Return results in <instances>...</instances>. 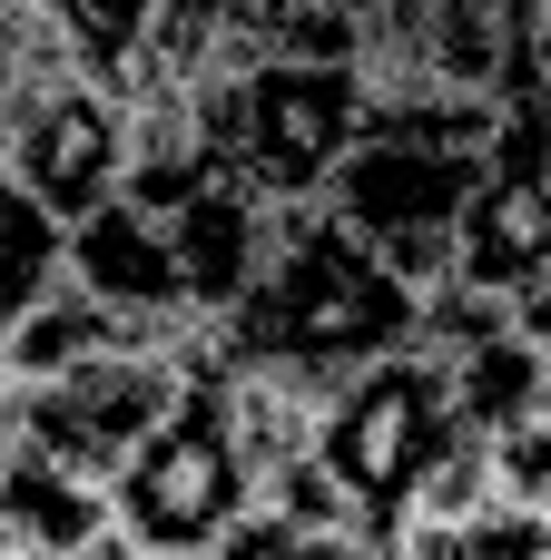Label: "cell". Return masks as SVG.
Returning a JSON list of instances; mask_svg holds the SVG:
<instances>
[{
	"mask_svg": "<svg viewBox=\"0 0 551 560\" xmlns=\"http://www.w3.org/2000/svg\"><path fill=\"white\" fill-rule=\"evenodd\" d=\"M256 512H276V522H306V532H365V522H355V502L335 492V472H325L315 453L276 463V472L256 482Z\"/></svg>",
	"mask_w": 551,
	"mask_h": 560,
	"instance_id": "16",
	"label": "cell"
},
{
	"mask_svg": "<svg viewBox=\"0 0 551 560\" xmlns=\"http://www.w3.org/2000/svg\"><path fill=\"white\" fill-rule=\"evenodd\" d=\"M483 10H503L513 30H532V20H542V0H483Z\"/></svg>",
	"mask_w": 551,
	"mask_h": 560,
	"instance_id": "18",
	"label": "cell"
},
{
	"mask_svg": "<svg viewBox=\"0 0 551 560\" xmlns=\"http://www.w3.org/2000/svg\"><path fill=\"white\" fill-rule=\"evenodd\" d=\"M256 512V472L237 453V423H227V384H177L168 423L118 463L108 482V522L118 541L158 560H207L237 522Z\"/></svg>",
	"mask_w": 551,
	"mask_h": 560,
	"instance_id": "3",
	"label": "cell"
},
{
	"mask_svg": "<svg viewBox=\"0 0 551 560\" xmlns=\"http://www.w3.org/2000/svg\"><path fill=\"white\" fill-rule=\"evenodd\" d=\"M444 364V394H454V423L463 433H513V423H542L551 413V354L503 315L493 335L434 354Z\"/></svg>",
	"mask_w": 551,
	"mask_h": 560,
	"instance_id": "10",
	"label": "cell"
},
{
	"mask_svg": "<svg viewBox=\"0 0 551 560\" xmlns=\"http://www.w3.org/2000/svg\"><path fill=\"white\" fill-rule=\"evenodd\" d=\"M207 560H394L375 532H306V522H276V512H246Z\"/></svg>",
	"mask_w": 551,
	"mask_h": 560,
	"instance_id": "15",
	"label": "cell"
},
{
	"mask_svg": "<svg viewBox=\"0 0 551 560\" xmlns=\"http://www.w3.org/2000/svg\"><path fill=\"white\" fill-rule=\"evenodd\" d=\"M542 512H551V492H542Z\"/></svg>",
	"mask_w": 551,
	"mask_h": 560,
	"instance_id": "20",
	"label": "cell"
},
{
	"mask_svg": "<svg viewBox=\"0 0 551 560\" xmlns=\"http://www.w3.org/2000/svg\"><path fill=\"white\" fill-rule=\"evenodd\" d=\"M177 404V354L158 345H108L69 374H39V384H10L0 394V433L39 443L49 463L89 472V482H118V463L168 423Z\"/></svg>",
	"mask_w": 551,
	"mask_h": 560,
	"instance_id": "5",
	"label": "cell"
},
{
	"mask_svg": "<svg viewBox=\"0 0 551 560\" xmlns=\"http://www.w3.org/2000/svg\"><path fill=\"white\" fill-rule=\"evenodd\" d=\"M59 276H69V226H59L30 187L0 167V335H10V325H20Z\"/></svg>",
	"mask_w": 551,
	"mask_h": 560,
	"instance_id": "12",
	"label": "cell"
},
{
	"mask_svg": "<svg viewBox=\"0 0 551 560\" xmlns=\"http://www.w3.org/2000/svg\"><path fill=\"white\" fill-rule=\"evenodd\" d=\"M355 138H365V69L355 59H256V69H237L227 177H246L256 197H276V207L315 197Z\"/></svg>",
	"mask_w": 551,
	"mask_h": 560,
	"instance_id": "6",
	"label": "cell"
},
{
	"mask_svg": "<svg viewBox=\"0 0 551 560\" xmlns=\"http://www.w3.org/2000/svg\"><path fill=\"white\" fill-rule=\"evenodd\" d=\"M69 276H79L138 345H158V354L197 325V305H187V266H177V236H168V207H138L128 187L69 226Z\"/></svg>",
	"mask_w": 551,
	"mask_h": 560,
	"instance_id": "8",
	"label": "cell"
},
{
	"mask_svg": "<svg viewBox=\"0 0 551 560\" xmlns=\"http://www.w3.org/2000/svg\"><path fill=\"white\" fill-rule=\"evenodd\" d=\"M108 482L49 463L39 443L0 433V551L20 560H79L89 541H108Z\"/></svg>",
	"mask_w": 551,
	"mask_h": 560,
	"instance_id": "9",
	"label": "cell"
},
{
	"mask_svg": "<svg viewBox=\"0 0 551 560\" xmlns=\"http://www.w3.org/2000/svg\"><path fill=\"white\" fill-rule=\"evenodd\" d=\"M414 315H424V295H414L365 236H345V226L325 217V197H286V207H276V256H266V276H256L246 305L217 315V325H227L237 364H276V374H296L306 394H335L355 364L414 345Z\"/></svg>",
	"mask_w": 551,
	"mask_h": 560,
	"instance_id": "1",
	"label": "cell"
},
{
	"mask_svg": "<svg viewBox=\"0 0 551 560\" xmlns=\"http://www.w3.org/2000/svg\"><path fill=\"white\" fill-rule=\"evenodd\" d=\"M454 433H463V423H454L444 364H434L424 345H394V354L355 364V374L325 394V413H315V463L335 472V492L355 502V522L394 551V532H404V512H414V492H424V472H434V453H444Z\"/></svg>",
	"mask_w": 551,
	"mask_h": 560,
	"instance_id": "2",
	"label": "cell"
},
{
	"mask_svg": "<svg viewBox=\"0 0 551 560\" xmlns=\"http://www.w3.org/2000/svg\"><path fill=\"white\" fill-rule=\"evenodd\" d=\"M0 167H10L59 226H79L89 207H108V197L128 187V108H118V89H108V79H59V89H39V98L10 118Z\"/></svg>",
	"mask_w": 551,
	"mask_h": 560,
	"instance_id": "7",
	"label": "cell"
},
{
	"mask_svg": "<svg viewBox=\"0 0 551 560\" xmlns=\"http://www.w3.org/2000/svg\"><path fill=\"white\" fill-rule=\"evenodd\" d=\"M473 187H483V148H454V138H424V128H365L315 197L414 295H434L454 276V226H463Z\"/></svg>",
	"mask_w": 551,
	"mask_h": 560,
	"instance_id": "4",
	"label": "cell"
},
{
	"mask_svg": "<svg viewBox=\"0 0 551 560\" xmlns=\"http://www.w3.org/2000/svg\"><path fill=\"white\" fill-rule=\"evenodd\" d=\"M532 59H542V79H551V0H542V20H532Z\"/></svg>",
	"mask_w": 551,
	"mask_h": 560,
	"instance_id": "19",
	"label": "cell"
},
{
	"mask_svg": "<svg viewBox=\"0 0 551 560\" xmlns=\"http://www.w3.org/2000/svg\"><path fill=\"white\" fill-rule=\"evenodd\" d=\"M394 560H551V512L542 502H483L454 522H404Z\"/></svg>",
	"mask_w": 551,
	"mask_h": 560,
	"instance_id": "13",
	"label": "cell"
},
{
	"mask_svg": "<svg viewBox=\"0 0 551 560\" xmlns=\"http://www.w3.org/2000/svg\"><path fill=\"white\" fill-rule=\"evenodd\" d=\"M108 345H138L79 276H59L10 335H0V364H10V384H39V374H69V364H89V354H108Z\"/></svg>",
	"mask_w": 551,
	"mask_h": 560,
	"instance_id": "11",
	"label": "cell"
},
{
	"mask_svg": "<svg viewBox=\"0 0 551 560\" xmlns=\"http://www.w3.org/2000/svg\"><path fill=\"white\" fill-rule=\"evenodd\" d=\"M513 325H523V335H532V345L551 354V266L532 276V285H523V295H513Z\"/></svg>",
	"mask_w": 551,
	"mask_h": 560,
	"instance_id": "17",
	"label": "cell"
},
{
	"mask_svg": "<svg viewBox=\"0 0 551 560\" xmlns=\"http://www.w3.org/2000/svg\"><path fill=\"white\" fill-rule=\"evenodd\" d=\"M39 10L59 20L79 79H108V89H118V79L148 59V10H158V0H39Z\"/></svg>",
	"mask_w": 551,
	"mask_h": 560,
	"instance_id": "14",
	"label": "cell"
}]
</instances>
